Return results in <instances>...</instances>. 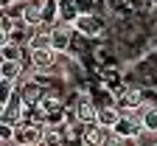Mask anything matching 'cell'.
Segmentation results:
<instances>
[{
  "instance_id": "cell-1",
  "label": "cell",
  "mask_w": 157,
  "mask_h": 146,
  "mask_svg": "<svg viewBox=\"0 0 157 146\" xmlns=\"http://www.w3.org/2000/svg\"><path fill=\"white\" fill-rule=\"evenodd\" d=\"M115 132L124 135L126 140H132V138H137L140 132H146V129H143V118L137 115V112H124L121 121L115 124Z\"/></svg>"
},
{
  "instance_id": "cell-12",
  "label": "cell",
  "mask_w": 157,
  "mask_h": 146,
  "mask_svg": "<svg viewBox=\"0 0 157 146\" xmlns=\"http://www.w3.org/2000/svg\"><path fill=\"white\" fill-rule=\"evenodd\" d=\"M20 70H23L20 59H17V62H14V59H3V65H0V76L9 79V81H14V79L20 76Z\"/></svg>"
},
{
  "instance_id": "cell-5",
  "label": "cell",
  "mask_w": 157,
  "mask_h": 146,
  "mask_svg": "<svg viewBox=\"0 0 157 146\" xmlns=\"http://www.w3.org/2000/svg\"><path fill=\"white\" fill-rule=\"evenodd\" d=\"M70 31H73V26H67V23H56L51 28V45H53V51H65L70 45Z\"/></svg>"
},
{
  "instance_id": "cell-2",
  "label": "cell",
  "mask_w": 157,
  "mask_h": 146,
  "mask_svg": "<svg viewBox=\"0 0 157 146\" xmlns=\"http://www.w3.org/2000/svg\"><path fill=\"white\" fill-rule=\"evenodd\" d=\"M42 11H45V0H23L20 3V20L25 26H42Z\"/></svg>"
},
{
  "instance_id": "cell-13",
  "label": "cell",
  "mask_w": 157,
  "mask_h": 146,
  "mask_svg": "<svg viewBox=\"0 0 157 146\" xmlns=\"http://www.w3.org/2000/svg\"><path fill=\"white\" fill-rule=\"evenodd\" d=\"M143 101V96H140V90H126L124 96H121V107L126 110V112H135V107Z\"/></svg>"
},
{
  "instance_id": "cell-19",
  "label": "cell",
  "mask_w": 157,
  "mask_h": 146,
  "mask_svg": "<svg viewBox=\"0 0 157 146\" xmlns=\"http://www.w3.org/2000/svg\"><path fill=\"white\" fill-rule=\"evenodd\" d=\"M6 146H14V143H6Z\"/></svg>"
},
{
  "instance_id": "cell-16",
  "label": "cell",
  "mask_w": 157,
  "mask_h": 146,
  "mask_svg": "<svg viewBox=\"0 0 157 146\" xmlns=\"http://www.w3.org/2000/svg\"><path fill=\"white\" fill-rule=\"evenodd\" d=\"M124 140H126L124 135H118L115 129H107V135H104V143H101V146H124Z\"/></svg>"
},
{
  "instance_id": "cell-18",
  "label": "cell",
  "mask_w": 157,
  "mask_h": 146,
  "mask_svg": "<svg viewBox=\"0 0 157 146\" xmlns=\"http://www.w3.org/2000/svg\"><path fill=\"white\" fill-rule=\"evenodd\" d=\"M25 146H39V143H25Z\"/></svg>"
},
{
  "instance_id": "cell-4",
  "label": "cell",
  "mask_w": 157,
  "mask_h": 146,
  "mask_svg": "<svg viewBox=\"0 0 157 146\" xmlns=\"http://www.w3.org/2000/svg\"><path fill=\"white\" fill-rule=\"evenodd\" d=\"M73 28L82 34V37H98L104 26H101V20L93 17V14H78V20L73 23Z\"/></svg>"
},
{
  "instance_id": "cell-9",
  "label": "cell",
  "mask_w": 157,
  "mask_h": 146,
  "mask_svg": "<svg viewBox=\"0 0 157 146\" xmlns=\"http://www.w3.org/2000/svg\"><path fill=\"white\" fill-rule=\"evenodd\" d=\"M104 135H107V127H101V124H87L84 143H90V146H101V143H104Z\"/></svg>"
},
{
  "instance_id": "cell-8",
  "label": "cell",
  "mask_w": 157,
  "mask_h": 146,
  "mask_svg": "<svg viewBox=\"0 0 157 146\" xmlns=\"http://www.w3.org/2000/svg\"><path fill=\"white\" fill-rule=\"evenodd\" d=\"M121 115L124 112H118L115 107H101V110H98V121L95 124H101V127H107V129H115V124L121 121Z\"/></svg>"
},
{
  "instance_id": "cell-10",
  "label": "cell",
  "mask_w": 157,
  "mask_h": 146,
  "mask_svg": "<svg viewBox=\"0 0 157 146\" xmlns=\"http://www.w3.org/2000/svg\"><path fill=\"white\" fill-rule=\"evenodd\" d=\"M76 118H78V124H95L98 121V110L93 107V104H78L76 107Z\"/></svg>"
},
{
  "instance_id": "cell-17",
  "label": "cell",
  "mask_w": 157,
  "mask_h": 146,
  "mask_svg": "<svg viewBox=\"0 0 157 146\" xmlns=\"http://www.w3.org/2000/svg\"><path fill=\"white\" fill-rule=\"evenodd\" d=\"M3 59H20V45H11V42H3Z\"/></svg>"
},
{
  "instance_id": "cell-7",
  "label": "cell",
  "mask_w": 157,
  "mask_h": 146,
  "mask_svg": "<svg viewBox=\"0 0 157 146\" xmlns=\"http://www.w3.org/2000/svg\"><path fill=\"white\" fill-rule=\"evenodd\" d=\"M28 53H31V62H34V68H36V70L51 68V65H53V59H56V51H53V48H48V51H28Z\"/></svg>"
},
{
  "instance_id": "cell-15",
  "label": "cell",
  "mask_w": 157,
  "mask_h": 146,
  "mask_svg": "<svg viewBox=\"0 0 157 146\" xmlns=\"http://www.w3.org/2000/svg\"><path fill=\"white\" fill-rule=\"evenodd\" d=\"M143 129L146 132H157V107H149V110H143Z\"/></svg>"
},
{
  "instance_id": "cell-3",
  "label": "cell",
  "mask_w": 157,
  "mask_h": 146,
  "mask_svg": "<svg viewBox=\"0 0 157 146\" xmlns=\"http://www.w3.org/2000/svg\"><path fill=\"white\" fill-rule=\"evenodd\" d=\"M45 129H39V124L25 121V124H17V146H25V143H42Z\"/></svg>"
},
{
  "instance_id": "cell-6",
  "label": "cell",
  "mask_w": 157,
  "mask_h": 146,
  "mask_svg": "<svg viewBox=\"0 0 157 146\" xmlns=\"http://www.w3.org/2000/svg\"><path fill=\"white\" fill-rule=\"evenodd\" d=\"M56 3H59V23L73 26L76 20H78V14H82V11L76 9V3H73V0H56Z\"/></svg>"
},
{
  "instance_id": "cell-14",
  "label": "cell",
  "mask_w": 157,
  "mask_h": 146,
  "mask_svg": "<svg viewBox=\"0 0 157 146\" xmlns=\"http://www.w3.org/2000/svg\"><path fill=\"white\" fill-rule=\"evenodd\" d=\"M42 143L45 146H62L65 143V132L59 129V127H48L45 135H42Z\"/></svg>"
},
{
  "instance_id": "cell-11",
  "label": "cell",
  "mask_w": 157,
  "mask_h": 146,
  "mask_svg": "<svg viewBox=\"0 0 157 146\" xmlns=\"http://www.w3.org/2000/svg\"><path fill=\"white\" fill-rule=\"evenodd\" d=\"M48 48H53V45H51V31L34 34V37L28 39V51H48Z\"/></svg>"
},
{
  "instance_id": "cell-20",
  "label": "cell",
  "mask_w": 157,
  "mask_h": 146,
  "mask_svg": "<svg viewBox=\"0 0 157 146\" xmlns=\"http://www.w3.org/2000/svg\"><path fill=\"white\" fill-rule=\"evenodd\" d=\"M154 146H157V143H154Z\"/></svg>"
}]
</instances>
